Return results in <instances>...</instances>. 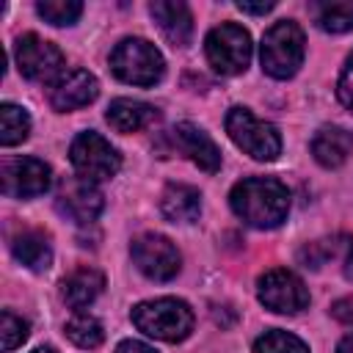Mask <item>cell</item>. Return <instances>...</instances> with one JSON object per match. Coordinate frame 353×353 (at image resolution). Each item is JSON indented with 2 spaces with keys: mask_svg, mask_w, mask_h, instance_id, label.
I'll return each mask as SVG.
<instances>
[{
  "mask_svg": "<svg viewBox=\"0 0 353 353\" xmlns=\"http://www.w3.org/2000/svg\"><path fill=\"white\" fill-rule=\"evenodd\" d=\"M229 204L248 226L273 229L290 212V190L273 176H248L232 188Z\"/></svg>",
  "mask_w": 353,
  "mask_h": 353,
  "instance_id": "cell-1",
  "label": "cell"
},
{
  "mask_svg": "<svg viewBox=\"0 0 353 353\" xmlns=\"http://www.w3.org/2000/svg\"><path fill=\"white\" fill-rule=\"evenodd\" d=\"M132 323L146 336L163 342H179L193 331V312L179 298H157L138 303L132 309Z\"/></svg>",
  "mask_w": 353,
  "mask_h": 353,
  "instance_id": "cell-2",
  "label": "cell"
},
{
  "mask_svg": "<svg viewBox=\"0 0 353 353\" xmlns=\"http://www.w3.org/2000/svg\"><path fill=\"white\" fill-rule=\"evenodd\" d=\"M303 44H306L303 30L292 19L276 22L262 36V47H259L262 69L276 80L292 77L298 72V66L303 63V50H306Z\"/></svg>",
  "mask_w": 353,
  "mask_h": 353,
  "instance_id": "cell-3",
  "label": "cell"
},
{
  "mask_svg": "<svg viewBox=\"0 0 353 353\" xmlns=\"http://www.w3.org/2000/svg\"><path fill=\"white\" fill-rule=\"evenodd\" d=\"M110 69L119 80L132 85H154L160 83L165 63L160 50L146 39H121L110 52Z\"/></svg>",
  "mask_w": 353,
  "mask_h": 353,
  "instance_id": "cell-4",
  "label": "cell"
},
{
  "mask_svg": "<svg viewBox=\"0 0 353 353\" xmlns=\"http://www.w3.org/2000/svg\"><path fill=\"white\" fill-rule=\"evenodd\" d=\"M229 138L254 160H276L281 152V135L273 124L256 119L248 108H232L226 113Z\"/></svg>",
  "mask_w": 353,
  "mask_h": 353,
  "instance_id": "cell-5",
  "label": "cell"
},
{
  "mask_svg": "<svg viewBox=\"0 0 353 353\" xmlns=\"http://www.w3.org/2000/svg\"><path fill=\"white\" fill-rule=\"evenodd\" d=\"M204 52L218 74H240L248 69L251 61V36L243 25L223 22L207 33Z\"/></svg>",
  "mask_w": 353,
  "mask_h": 353,
  "instance_id": "cell-6",
  "label": "cell"
},
{
  "mask_svg": "<svg viewBox=\"0 0 353 353\" xmlns=\"http://www.w3.org/2000/svg\"><path fill=\"white\" fill-rule=\"evenodd\" d=\"M69 160L77 171V176H85L91 182H99V179H110L116 176V171L121 168V157L119 152L110 146V141H105L99 132L88 130V132H80L72 146H69Z\"/></svg>",
  "mask_w": 353,
  "mask_h": 353,
  "instance_id": "cell-7",
  "label": "cell"
},
{
  "mask_svg": "<svg viewBox=\"0 0 353 353\" xmlns=\"http://www.w3.org/2000/svg\"><path fill=\"white\" fill-rule=\"evenodd\" d=\"M256 295L265 303V309L279 314H298L309 306V290L306 284L287 268H273L256 281Z\"/></svg>",
  "mask_w": 353,
  "mask_h": 353,
  "instance_id": "cell-8",
  "label": "cell"
},
{
  "mask_svg": "<svg viewBox=\"0 0 353 353\" xmlns=\"http://www.w3.org/2000/svg\"><path fill=\"white\" fill-rule=\"evenodd\" d=\"M55 207L69 221L85 226L99 218L105 199H102V190L97 188V182H91L85 176H63L55 190Z\"/></svg>",
  "mask_w": 353,
  "mask_h": 353,
  "instance_id": "cell-9",
  "label": "cell"
},
{
  "mask_svg": "<svg viewBox=\"0 0 353 353\" xmlns=\"http://www.w3.org/2000/svg\"><path fill=\"white\" fill-rule=\"evenodd\" d=\"M130 254H132L135 268L143 276L154 279V281H168V279H174L179 273L182 256H179L176 245L163 234H152L149 232V234L135 237L132 245H130Z\"/></svg>",
  "mask_w": 353,
  "mask_h": 353,
  "instance_id": "cell-10",
  "label": "cell"
},
{
  "mask_svg": "<svg viewBox=\"0 0 353 353\" xmlns=\"http://www.w3.org/2000/svg\"><path fill=\"white\" fill-rule=\"evenodd\" d=\"M14 58H17L22 77H28V80H52L63 69V52L52 41L41 39L36 33H25L17 39Z\"/></svg>",
  "mask_w": 353,
  "mask_h": 353,
  "instance_id": "cell-11",
  "label": "cell"
},
{
  "mask_svg": "<svg viewBox=\"0 0 353 353\" xmlns=\"http://www.w3.org/2000/svg\"><path fill=\"white\" fill-rule=\"evenodd\" d=\"M52 182L50 165L39 157H14L3 163V193L8 199L41 196Z\"/></svg>",
  "mask_w": 353,
  "mask_h": 353,
  "instance_id": "cell-12",
  "label": "cell"
},
{
  "mask_svg": "<svg viewBox=\"0 0 353 353\" xmlns=\"http://www.w3.org/2000/svg\"><path fill=\"white\" fill-rule=\"evenodd\" d=\"M99 94V83L91 72L85 69H69L63 74H58L47 91L50 97V105L61 113L66 110H77V108H85L88 102H94Z\"/></svg>",
  "mask_w": 353,
  "mask_h": 353,
  "instance_id": "cell-13",
  "label": "cell"
},
{
  "mask_svg": "<svg viewBox=\"0 0 353 353\" xmlns=\"http://www.w3.org/2000/svg\"><path fill=\"white\" fill-rule=\"evenodd\" d=\"M149 14L157 22L160 33L174 47H185L190 41L193 14H190V8L185 3H179V0H154V3H149Z\"/></svg>",
  "mask_w": 353,
  "mask_h": 353,
  "instance_id": "cell-14",
  "label": "cell"
},
{
  "mask_svg": "<svg viewBox=\"0 0 353 353\" xmlns=\"http://www.w3.org/2000/svg\"><path fill=\"white\" fill-rule=\"evenodd\" d=\"M174 141L201 171L215 174L221 168V152H218L215 141L201 127H196L190 121H182V124L174 127Z\"/></svg>",
  "mask_w": 353,
  "mask_h": 353,
  "instance_id": "cell-15",
  "label": "cell"
},
{
  "mask_svg": "<svg viewBox=\"0 0 353 353\" xmlns=\"http://www.w3.org/2000/svg\"><path fill=\"white\" fill-rule=\"evenodd\" d=\"M105 290V276L97 268H77L61 281V295L72 309H85Z\"/></svg>",
  "mask_w": 353,
  "mask_h": 353,
  "instance_id": "cell-16",
  "label": "cell"
},
{
  "mask_svg": "<svg viewBox=\"0 0 353 353\" xmlns=\"http://www.w3.org/2000/svg\"><path fill=\"white\" fill-rule=\"evenodd\" d=\"M353 149V135L345 127H320L317 135L312 138V154L320 165L325 168H336L347 160Z\"/></svg>",
  "mask_w": 353,
  "mask_h": 353,
  "instance_id": "cell-17",
  "label": "cell"
},
{
  "mask_svg": "<svg viewBox=\"0 0 353 353\" xmlns=\"http://www.w3.org/2000/svg\"><path fill=\"white\" fill-rule=\"evenodd\" d=\"M11 251L17 256V262H22L28 270H47L52 265V248H50V237L39 229H25L11 240Z\"/></svg>",
  "mask_w": 353,
  "mask_h": 353,
  "instance_id": "cell-18",
  "label": "cell"
},
{
  "mask_svg": "<svg viewBox=\"0 0 353 353\" xmlns=\"http://www.w3.org/2000/svg\"><path fill=\"white\" fill-rule=\"evenodd\" d=\"M160 210L171 223H193L201 212V196L190 185H168L160 196Z\"/></svg>",
  "mask_w": 353,
  "mask_h": 353,
  "instance_id": "cell-19",
  "label": "cell"
},
{
  "mask_svg": "<svg viewBox=\"0 0 353 353\" xmlns=\"http://www.w3.org/2000/svg\"><path fill=\"white\" fill-rule=\"evenodd\" d=\"M105 119L116 132H138L157 119V110L138 99H113Z\"/></svg>",
  "mask_w": 353,
  "mask_h": 353,
  "instance_id": "cell-20",
  "label": "cell"
},
{
  "mask_svg": "<svg viewBox=\"0 0 353 353\" xmlns=\"http://www.w3.org/2000/svg\"><path fill=\"white\" fill-rule=\"evenodd\" d=\"M314 22L328 33L353 30V0H325L309 6Z\"/></svg>",
  "mask_w": 353,
  "mask_h": 353,
  "instance_id": "cell-21",
  "label": "cell"
},
{
  "mask_svg": "<svg viewBox=\"0 0 353 353\" xmlns=\"http://www.w3.org/2000/svg\"><path fill=\"white\" fill-rule=\"evenodd\" d=\"M30 132V116L25 113V108L6 102L0 108V143L3 146H14L22 143Z\"/></svg>",
  "mask_w": 353,
  "mask_h": 353,
  "instance_id": "cell-22",
  "label": "cell"
},
{
  "mask_svg": "<svg viewBox=\"0 0 353 353\" xmlns=\"http://www.w3.org/2000/svg\"><path fill=\"white\" fill-rule=\"evenodd\" d=\"M66 336L77 345V347H97L102 345L105 339V328L97 317L85 314V312H77L69 323H66Z\"/></svg>",
  "mask_w": 353,
  "mask_h": 353,
  "instance_id": "cell-23",
  "label": "cell"
},
{
  "mask_svg": "<svg viewBox=\"0 0 353 353\" xmlns=\"http://www.w3.org/2000/svg\"><path fill=\"white\" fill-rule=\"evenodd\" d=\"M254 353H309V347L295 334L281 331V328H273V331H265L254 342Z\"/></svg>",
  "mask_w": 353,
  "mask_h": 353,
  "instance_id": "cell-24",
  "label": "cell"
},
{
  "mask_svg": "<svg viewBox=\"0 0 353 353\" xmlns=\"http://www.w3.org/2000/svg\"><path fill=\"white\" fill-rule=\"evenodd\" d=\"M36 11L44 22L61 28V25H74L77 22V17L83 14V3H77V0H39Z\"/></svg>",
  "mask_w": 353,
  "mask_h": 353,
  "instance_id": "cell-25",
  "label": "cell"
},
{
  "mask_svg": "<svg viewBox=\"0 0 353 353\" xmlns=\"http://www.w3.org/2000/svg\"><path fill=\"white\" fill-rule=\"evenodd\" d=\"M28 334H30L28 320H22V317L14 314L11 309H6L3 317H0V339H3V350L11 353L14 347H19V345L28 339Z\"/></svg>",
  "mask_w": 353,
  "mask_h": 353,
  "instance_id": "cell-26",
  "label": "cell"
},
{
  "mask_svg": "<svg viewBox=\"0 0 353 353\" xmlns=\"http://www.w3.org/2000/svg\"><path fill=\"white\" fill-rule=\"evenodd\" d=\"M336 94H339V102L353 110V52L347 55V61L342 66V74H339V83H336Z\"/></svg>",
  "mask_w": 353,
  "mask_h": 353,
  "instance_id": "cell-27",
  "label": "cell"
},
{
  "mask_svg": "<svg viewBox=\"0 0 353 353\" xmlns=\"http://www.w3.org/2000/svg\"><path fill=\"white\" fill-rule=\"evenodd\" d=\"M331 314H334L339 323H345V325H353V295H347V298H339V301L331 306Z\"/></svg>",
  "mask_w": 353,
  "mask_h": 353,
  "instance_id": "cell-28",
  "label": "cell"
},
{
  "mask_svg": "<svg viewBox=\"0 0 353 353\" xmlns=\"http://www.w3.org/2000/svg\"><path fill=\"white\" fill-rule=\"evenodd\" d=\"M116 353H157V350L143 345V342H138V339H124V342L116 345Z\"/></svg>",
  "mask_w": 353,
  "mask_h": 353,
  "instance_id": "cell-29",
  "label": "cell"
},
{
  "mask_svg": "<svg viewBox=\"0 0 353 353\" xmlns=\"http://www.w3.org/2000/svg\"><path fill=\"white\" fill-rule=\"evenodd\" d=\"M273 6H276L273 0H268V3H245V0H240V3H237V8L245 11V14H268Z\"/></svg>",
  "mask_w": 353,
  "mask_h": 353,
  "instance_id": "cell-30",
  "label": "cell"
},
{
  "mask_svg": "<svg viewBox=\"0 0 353 353\" xmlns=\"http://www.w3.org/2000/svg\"><path fill=\"white\" fill-rule=\"evenodd\" d=\"M336 353H353V334H347V336L336 345Z\"/></svg>",
  "mask_w": 353,
  "mask_h": 353,
  "instance_id": "cell-31",
  "label": "cell"
},
{
  "mask_svg": "<svg viewBox=\"0 0 353 353\" xmlns=\"http://www.w3.org/2000/svg\"><path fill=\"white\" fill-rule=\"evenodd\" d=\"M30 353H58V350H55V347H50V345H47V347H36V350H30Z\"/></svg>",
  "mask_w": 353,
  "mask_h": 353,
  "instance_id": "cell-32",
  "label": "cell"
}]
</instances>
